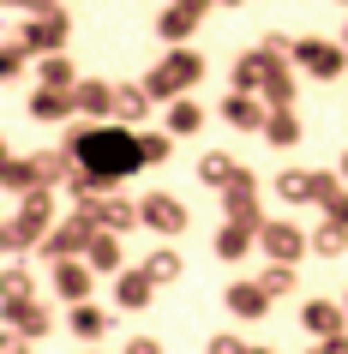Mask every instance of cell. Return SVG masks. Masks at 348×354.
<instances>
[]
</instances>
